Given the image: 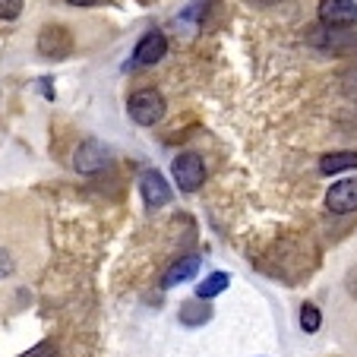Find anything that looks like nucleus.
<instances>
[{"label": "nucleus", "mask_w": 357, "mask_h": 357, "mask_svg": "<svg viewBox=\"0 0 357 357\" xmlns=\"http://www.w3.org/2000/svg\"><path fill=\"white\" fill-rule=\"evenodd\" d=\"M127 111L139 127H155L165 117V95L158 89H139V92L130 95Z\"/></svg>", "instance_id": "1"}, {"label": "nucleus", "mask_w": 357, "mask_h": 357, "mask_svg": "<svg viewBox=\"0 0 357 357\" xmlns=\"http://www.w3.org/2000/svg\"><path fill=\"white\" fill-rule=\"evenodd\" d=\"M171 174H174V183L183 190V193H196L206 181V165L196 152H183L171 162Z\"/></svg>", "instance_id": "2"}, {"label": "nucleus", "mask_w": 357, "mask_h": 357, "mask_svg": "<svg viewBox=\"0 0 357 357\" xmlns=\"http://www.w3.org/2000/svg\"><path fill=\"white\" fill-rule=\"evenodd\" d=\"M38 54L47 61H63L73 54V35L63 26H45L38 32Z\"/></svg>", "instance_id": "3"}, {"label": "nucleus", "mask_w": 357, "mask_h": 357, "mask_svg": "<svg viewBox=\"0 0 357 357\" xmlns=\"http://www.w3.org/2000/svg\"><path fill=\"white\" fill-rule=\"evenodd\" d=\"M108 162H111V152L98 139L79 142V149H76V155H73V168L79 174H98V171L108 168Z\"/></svg>", "instance_id": "4"}, {"label": "nucleus", "mask_w": 357, "mask_h": 357, "mask_svg": "<svg viewBox=\"0 0 357 357\" xmlns=\"http://www.w3.org/2000/svg\"><path fill=\"white\" fill-rule=\"evenodd\" d=\"M326 209L332 215H348L357 212V177H344V181L332 183L326 193Z\"/></svg>", "instance_id": "5"}, {"label": "nucleus", "mask_w": 357, "mask_h": 357, "mask_svg": "<svg viewBox=\"0 0 357 357\" xmlns=\"http://www.w3.org/2000/svg\"><path fill=\"white\" fill-rule=\"evenodd\" d=\"M165 54H168V38H165V32H146L133 47V63L152 67V63H158Z\"/></svg>", "instance_id": "6"}, {"label": "nucleus", "mask_w": 357, "mask_h": 357, "mask_svg": "<svg viewBox=\"0 0 357 357\" xmlns=\"http://www.w3.org/2000/svg\"><path fill=\"white\" fill-rule=\"evenodd\" d=\"M139 193H142V199H146L149 209H162V206H168L171 202V187H168V181H165L158 171H142Z\"/></svg>", "instance_id": "7"}, {"label": "nucleus", "mask_w": 357, "mask_h": 357, "mask_svg": "<svg viewBox=\"0 0 357 357\" xmlns=\"http://www.w3.org/2000/svg\"><path fill=\"white\" fill-rule=\"evenodd\" d=\"M319 22L323 26H354L357 3L354 0H323L319 3Z\"/></svg>", "instance_id": "8"}, {"label": "nucleus", "mask_w": 357, "mask_h": 357, "mask_svg": "<svg viewBox=\"0 0 357 357\" xmlns=\"http://www.w3.org/2000/svg\"><path fill=\"white\" fill-rule=\"evenodd\" d=\"M196 272H199V257H196V253H190V257H181L177 263H171V269L165 272L162 284H165V288H174V284H181V282H190Z\"/></svg>", "instance_id": "9"}, {"label": "nucleus", "mask_w": 357, "mask_h": 357, "mask_svg": "<svg viewBox=\"0 0 357 357\" xmlns=\"http://www.w3.org/2000/svg\"><path fill=\"white\" fill-rule=\"evenodd\" d=\"M212 319V307H209V301H187L181 307V323L183 326H190V329H196V326H206Z\"/></svg>", "instance_id": "10"}, {"label": "nucleus", "mask_w": 357, "mask_h": 357, "mask_svg": "<svg viewBox=\"0 0 357 357\" xmlns=\"http://www.w3.org/2000/svg\"><path fill=\"white\" fill-rule=\"evenodd\" d=\"M357 168V152H329L319 158V171L323 174H342V171Z\"/></svg>", "instance_id": "11"}, {"label": "nucleus", "mask_w": 357, "mask_h": 357, "mask_svg": "<svg viewBox=\"0 0 357 357\" xmlns=\"http://www.w3.org/2000/svg\"><path fill=\"white\" fill-rule=\"evenodd\" d=\"M228 284H231L228 272H212V275H206L196 284V297H199V301H212V297H218L222 291H228Z\"/></svg>", "instance_id": "12"}, {"label": "nucleus", "mask_w": 357, "mask_h": 357, "mask_svg": "<svg viewBox=\"0 0 357 357\" xmlns=\"http://www.w3.org/2000/svg\"><path fill=\"white\" fill-rule=\"evenodd\" d=\"M319 326H323V313H319L313 303H303L301 307V329L307 332V335H313V332H319Z\"/></svg>", "instance_id": "13"}, {"label": "nucleus", "mask_w": 357, "mask_h": 357, "mask_svg": "<svg viewBox=\"0 0 357 357\" xmlns=\"http://www.w3.org/2000/svg\"><path fill=\"white\" fill-rule=\"evenodd\" d=\"M22 13V0H0V20H16Z\"/></svg>", "instance_id": "14"}, {"label": "nucleus", "mask_w": 357, "mask_h": 357, "mask_svg": "<svg viewBox=\"0 0 357 357\" xmlns=\"http://www.w3.org/2000/svg\"><path fill=\"white\" fill-rule=\"evenodd\" d=\"M20 357H57V348L51 342H38L35 348H29L26 354H20Z\"/></svg>", "instance_id": "15"}, {"label": "nucleus", "mask_w": 357, "mask_h": 357, "mask_svg": "<svg viewBox=\"0 0 357 357\" xmlns=\"http://www.w3.org/2000/svg\"><path fill=\"white\" fill-rule=\"evenodd\" d=\"M13 269H16V263H13V257H10V250L0 247V278L13 275Z\"/></svg>", "instance_id": "16"}, {"label": "nucleus", "mask_w": 357, "mask_h": 357, "mask_svg": "<svg viewBox=\"0 0 357 357\" xmlns=\"http://www.w3.org/2000/svg\"><path fill=\"white\" fill-rule=\"evenodd\" d=\"M344 284H348V294L357 301V269H351V275H348V282Z\"/></svg>", "instance_id": "17"}, {"label": "nucleus", "mask_w": 357, "mask_h": 357, "mask_svg": "<svg viewBox=\"0 0 357 357\" xmlns=\"http://www.w3.org/2000/svg\"><path fill=\"white\" fill-rule=\"evenodd\" d=\"M70 7H92V3H98V0H67Z\"/></svg>", "instance_id": "18"}, {"label": "nucleus", "mask_w": 357, "mask_h": 357, "mask_svg": "<svg viewBox=\"0 0 357 357\" xmlns=\"http://www.w3.org/2000/svg\"><path fill=\"white\" fill-rule=\"evenodd\" d=\"M259 3H278V0H259Z\"/></svg>", "instance_id": "19"}, {"label": "nucleus", "mask_w": 357, "mask_h": 357, "mask_svg": "<svg viewBox=\"0 0 357 357\" xmlns=\"http://www.w3.org/2000/svg\"><path fill=\"white\" fill-rule=\"evenodd\" d=\"M139 3H152V0H139Z\"/></svg>", "instance_id": "20"}]
</instances>
